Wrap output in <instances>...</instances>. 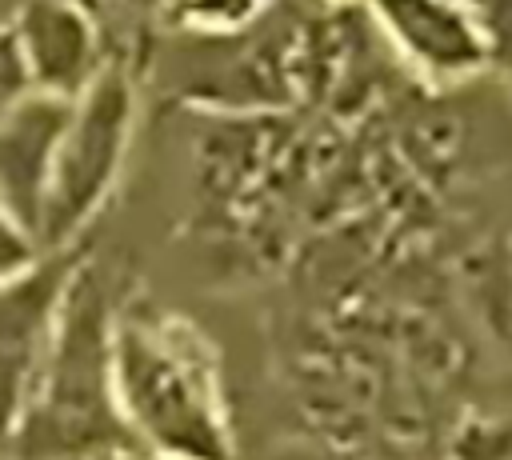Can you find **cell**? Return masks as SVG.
<instances>
[{"label":"cell","instance_id":"obj_1","mask_svg":"<svg viewBox=\"0 0 512 460\" xmlns=\"http://www.w3.org/2000/svg\"><path fill=\"white\" fill-rule=\"evenodd\" d=\"M116 400L152 460H240L212 344L184 316L124 304L112 332Z\"/></svg>","mask_w":512,"mask_h":460},{"label":"cell","instance_id":"obj_2","mask_svg":"<svg viewBox=\"0 0 512 460\" xmlns=\"http://www.w3.org/2000/svg\"><path fill=\"white\" fill-rule=\"evenodd\" d=\"M116 304L92 264L76 272L36 392L0 460H116L144 452L116 400Z\"/></svg>","mask_w":512,"mask_h":460},{"label":"cell","instance_id":"obj_3","mask_svg":"<svg viewBox=\"0 0 512 460\" xmlns=\"http://www.w3.org/2000/svg\"><path fill=\"white\" fill-rule=\"evenodd\" d=\"M132 124H136V84L120 64H104L92 88L80 100H72L56 148L52 184L40 220L44 252L76 248V236L108 204L132 144Z\"/></svg>","mask_w":512,"mask_h":460},{"label":"cell","instance_id":"obj_4","mask_svg":"<svg viewBox=\"0 0 512 460\" xmlns=\"http://www.w3.org/2000/svg\"><path fill=\"white\" fill-rule=\"evenodd\" d=\"M80 268V252L64 248L44 252L28 272L0 284V444L36 392Z\"/></svg>","mask_w":512,"mask_h":460},{"label":"cell","instance_id":"obj_5","mask_svg":"<svg viewBox=\"0 0 512 460\" xmlns=\"http://www.w3.org/2000/svg\"><path fill=\"white\" fill-rule=\"evenodd\" d=\"M392 52L428 84H464L492 68L464 0H368Z\"/></svg>","mask_w":512,"mask_h":460},{"label":"cell","instance_id":"obj_6","mask_svg":"<svg viewBox=\"0 0 512 460\" xmlns=\"http://www.w3.org/2000/svg\"><path fill=\"white\" fill-rule=\"evenodd\" d=\"M36 92L80 100L104 72L100 28L80 0H24L12 16Z\"/></svg>","mask_w":512,"mask_h":460},{"label":"cell","instance_id":"obj_7","mask_svg":"<svg viewBox=\"0 0 512 460\" xmlns=\"http://www.w3.org/2000/svg\"><path fill=\"white\" fill-rule=\"evenodd\" d=\"M68 112V100L36 92L0 120V208L20 220L36 240Z\"/></svg>","mask_w":512,"mask_h":460},{"label":"cell","instance_id":"obj_8","mask_svg":"<svg viewBox=\"0 0 512 460\" xmlns=\"http://www.w3.org/2000/svg\"><path fill=\"white\" fill-rule=\"evenodd\" d=\"M276 0H164V24L200 36H232L272 12Z\"/></svg>","mask_w":512,"mask_h":460},{"label":"cell","instance_id":"obj_9","mask_svg":"<svg viewBox=\"0 0 512 460\" xmlns=\"http://www.w3.org/2000/svg\"><path fill=\"white\" fill-rule=\"evenodd\" d=\"M28 96H36V84H32L24 48L16 40V28H12V20H4L0 24V120L8 112H16Z\"/></svg>","mask_w":512,"mask_h":460},{"label":"cell","instance_id":"obj_10","mask_svg":"<svg viewBox=\"0 0 512 460\" xmlns=\"http://www.w3.org/2000/svg\"><path fill=\"white\" fill-rule=\"evenodd\" d=\"M476 28L484 32L492 68L512 76V0H464Z\"/></svg>","mask_w":512,"mask_h":460},{"label":"cell","instance_id":"obj_11","mask_svg":"<svg viewBox=\"0 0 512 460\" xmlns=\"http://www.w3.org/2000/svg\"><path fill=\"white\" fill-rule=\"evenodd\" d=\"M40 256H44L40 240H36L20 220H12V216L0 208V284L12 280V276H20V272H28Z\"/></svg>","mask_w":512,"mask_h":460},{"label":"cell","instance_id":"obj_12","mask_svg":"<svg viewBox=\"0 0 512 460\" xmlns=\"http://www.w3.org/2000/svg\"><path fill=\"white\" fill-rule=\"evenodd\" d=\"M116 460H152L148 452H136V456H116Z\"/></svg>","mask_w":512,"mask_h":460}]
</instances>
